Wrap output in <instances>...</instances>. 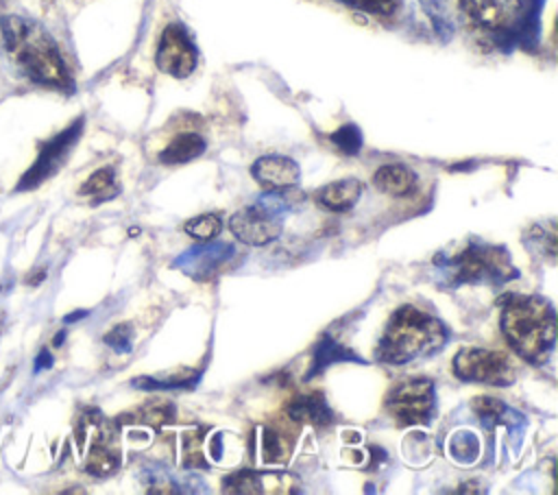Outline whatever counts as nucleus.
I'll return each mask as SVG.
<instances>
[{"mask_svg":"<svg viewBox=\"0 0 558 495\" xmlns=\"http://www.w3.org/2000/svg\"><path fill=\"white\" fill-rule=\"evenodd\" d=\"M462 11L482 28L497 33L506 28L519 11L521 0H458Z\"/></svg>","mask_w":558,"mask_h":495,"instance_id":"ddd939ff","label":"nucleus"},{"mask_svg":"<svg viewBox=\"0 0 558 495\" xmlns=\"http://www.w3.org/2000/svg\"><path fill=\"white\" fill-rule=\"evenodd\" d=\"M434 266L440 275V288H458L462 283L501 288L519 277L510 251L501 244L469 240L453 255H434Z\"/></svg>","mask_w":558,"mask_h":495,"instance_id":"20e7f679","label":"nucleus"},{"mask_svg":"<svg viewBox=\"0 0 558 495\" xmlns=\"http://www.w3.org/2000/svg\"><path fill=\"white\" fill-rule=\"evenodd\" d=\"M198 379H201V371L187 373L183 377H168V379L142 375V377H135L131 384L142 390H174V388H194L198 384Z\"/></svg>","mask_w":558,"mask_h":495,"instance_id":"393cba45","label":"nucleus"},{"mask_svg":"<svg viewBox=\"0 0 558 495\" xmlns=\"http://www.w3.org/2000/svg\"><path fill=\"white\" fill-rule=\"evenodd\" d=\"M360 196H362V183L353 177L331 181L314 194V198L320 207H325L329 212H336V214L353 209L355 203L360 201Z\"/></svg>","mask_w":558,"mask_h":495,"instance_id":"f3484780","label":"nucleus"},{"mask_svg":"<svg viewBox=\"0 0 558 495\" xmlns=\"http://www.w3.org/2000/svg\"><path fill=\"white\" fill-rule=\"evenodd\" d=\"M286 414L294 423H305L318 430L329 427L336 421V414L323 393H310V395H294L286 403Z\"/></svg>","mask_w":558,"mask_h":495,"instance_id":"4468645a","label":"nucleus"},{"mask_svg":"<svg viewBox=\"0 0 558 495\" xmlns=\"http://www.w3.org/2000/svg\"><path fill=\"white\" fill-rule=\"evenodd\" d=\"M196 61H198V50L187 28L179 22L168 24L157 44V52H155L157 68L174 79H185L194 72Z\"/></svg>","mask_w":558,"mask_h":495,"instance_id":"6e6552de","label":"nucleus"},{"mask_svg":"<svg viewBox=\"0 0 558 495\" xmlns=\"http://www.w3.org/2000/svg\"><path fill=\"white\" fill-rule=\"evenodd\" d=\"M140 421H144V423H148V425H153V427H161V425H166L168 421H172L174 419V406L172 403H168V401H150V403H146L142 410H140V416H137Z\"/></svg>","mask_w":558,"mask_h":495,"instance_id":"c85d7f7f","label":"nucleus"},{"mask_svg":"<svg viewBox=\"0 0 558 495\" xmlns=\"http://www.w3.org/2000/svg\"><path fill=\"white\" fill-rule=\"evenodd\" d=\"M229 229L242 244L264 246L281 236L283 216L262 203H255L238 209L229 218Z\"/></svg>","mask_w":558,"mask_h":495,"instance_id":"1a4fd4ad","label":"nucleus"},{"mask_svg":"<svg viewBox=\"0 0 558 495\" xmlns=\"http://www.w3.org/2000/svg\"><path fill=\"white\" fill-rule=\"evenodd\" d=\"M501 334L512 351L530 362L545 364L556 347V310L541 294L508 292L501 299Z\"/></svg>","mask_w":558,"mask_h":495,"instance_id":"f03ea898","label":"nucleus"},{"mask_svg":"<svg viewBox=\"0 0 558 495\" xmlns=\"http://www.w3.org/2000/svg\"><path fill=\"white\" fill-rule=\"evenodd\" d=\"M292 482L283 473H270V471H255V469H242L222 480V491L225 493H266V484H275L277 493H292V486H286Z\"/></svg>","mask_w":558,"mask_h":495,"instance_id":"dca6fc26","label":"nucleus"},{"mask_svg":"<svg viewBox=\"0 0 558 495\" xmlns=\"http://www.w3.org/2000/svg\"><path fill=\"white\" fill-rule=\"evenodd\" d=\"M259 458L264 464H286L290 458V438L275 427H259Z\"/></svg>","mask_w":558,"mask_h":495,"instance_id":"412c9836","label":"nucleus"},{"mask_svg":"<svg viewBox=\"0 0 558 495\" xmlns=\"http://www.w3.org/2000/svg\"><path fill=\"white\" fill-rule=\"evenodd\" d=\"M0 35L11 63L35 85L74 92L65 59L44 24L33 17L7 13L0 17Z\"/></svg>","mask_w":558,"mask_h":495,"instance_id":"f257e3e1","label":"nucleus"},{"mask_svg":"<svg viewBox=\"0 0 558 495\" xmlns=\"http://www.w3.org/2000/svg\"><path fill=\"white\" fill-rule=\"evenodd\" d=\"M329 140H331V144H333L342 155H349V157L357 155V153L362 150V144H364L362 131H360L353 122H347V124L338 126V129L329 135Z\"/></svg>","mask_w":558,"mask_h":495,"instance_id":"a878e982","label":"nucleus"},{"mask_svg":"<svg viewBox=\"0 0 558 495\" xmlns=\"http://www.w3.org/2000/svg\"><path fill=\"white\" fill-rule=\"evenodd\" d=\"M222 229V220L216 214H201L185 222V233L198 242L214 240Z\"/></svg>","mask_w":558,"mask_h":495,"instance_id":"bb28decb","label":"nucleus"},{"mask_svg":"<svg viewBox=\"0 0 558 495\" xmlns=\"http://www.w3.org/2000/svg\"><path fill=\"white\" fill-rule=\"evenodd\" d=\"M118 192H120V188H118V183H116V172H113V168H109V166H107V168H98L96 172H92V174L83 181V185H81V190H78V194L92 196L94 203L109 201V198H113Z\"/></svg>","mask_w":558,"mask_h":495,"instance_id":"5701e85b","label":"nucleus"},{"mask_svg":"<svg viewBox=\"0 0 558 495\" xmlns=\"http://www.w3.org/2000/svg\"><path fill=\"white\" fill-rule=\"evenodd\" d=\"M338 2L373 15H392L399 9L401 0H338Z\"/></svg>","mask_w":558,"mask_h":495,"instance_id":"c756f323","label":"nucleus"},{"mask_svg":"<svg viewBox=\"0 0 558 495\" xmlns=\"http://www.w3.org/2000/svg\"><path fill=\"white\" fill-rule=\"evenodd\" d=\"M83 316H87V310H81V312H74V314H68L65 318H63V323H74V321H78V318H83Z\"/></svg>","mask_w":558,"mask_h":495,"instance_id":"473e14b6","label":"nucleus"},{"mask_svg":"<svg viewBox=\"0 0 558 495\" xmlns=\"http://www.w3.org/2000/svg\"><path fill=\"white\" fill-rule=\"evenodd\" d=\"M384 408L397 425H429L436 416V386L429 377H403L390 386Z\"/></svg>","mask_w":558,"mask_h":495,"instance_id":"39448f33","label":"nucleus"},{"mask_svg":"<svg viewBox=\"0 0 558 495\" xmlns=\"http://www.w3.org/2000/svg\"><path fill=\"white\" fill-rule=\"evenodd\" d=\"M425 15L429 17L434 33L440 41H449L456 33V17H453V0H418Z\"/></svg>","mask_w":558,"mask_h":495,"instance_id":"4be33fe9","label":"nucleus"},{"mask_svg":"<svg viewBox=\"0 0 558 495\" xmlns=\"http://www.w3.org/2000/svg\"><path fill=\"white\" fill-rule=\"evenodd\" d=\"M447 340L449 329L440 318L414 305H401L386 321L375 358L381 364L401 366L442 351Z\"/></svg>","mask_w":558,"mask_h":495,"instance_id":"7ed1b4c3","label":"nucleus"},{"mask_svg":"<svg viewBox=\"0 0 558 495\" xmlns=\"http://www.w3.org/2000/svg\"><path fill=\"white\" fill-rule=\"evenodd\" d=\"M207 148V142L198 133H179L174 135L166 148L159 153V161L166 166L187 164L196 157H201Z\"/></svg>","mask_w":558,"mask_h":495,"instance_id":"aec40b11","label":"nucleus"},{"mask_svg":"<svg viewBox=\"0 0 558 495\" xmlns=\"http://www.w3.org/2000/svg\"><path fill=\"white\" fill-rule=\"evenodd\" d=\"M373 183L379 192L390 194V196H408L416 190L418 177L412 168L403 164H386L379 166L373 174Z\"/></svg>","mask_w":558,"mask_h":495,"instance_id":"a211bd4d","label":"nucleus"},{"mask_svg":"<svg viewBox=\"0 0 558 495\" xmlns=\"http://www.w3.org/2000/svg\"><path fill=\"white\" fill-rule=\"evenodd\" d=\"M449 456L460 464H473L480 456V440L469 430H458L449 438Z\"/></svg>","mask_w":558,"mask_h":495,"instance_id":"b1692460","label":"nucleus"},{"mask_svg":"<svg viewBox=\"0 0 558 495\" xmlns=\"http://www.w3.org/2000/svg\"><path fill=\"white\" fill-rule=\"evenodd\" d=\"M52 353L48 351V349H41L39 351V355H37V360H35V373H39L41 369H50L52 366Z\"/></svg>","mask_w":558,"mask_h":495,"instance_id":"2f4dec72","label":"nucleus"},{"mask_svg":"<svg viewBox=\"0 0 558 495\" xmlns=\"http://www.w3.org/2000/svg\"><path fill=\"white\" fill-rule=\"evenodd\" d=\"M451 371L462 382L488 384V386H510L517 379V366L512 360L495 349L484 347H462L458 349Z\"/></svg>","mask_w":558,"mask_h":495,"instance_id":"423d86ee","label":"nucleus"},{"mask_svg":"<svg viewBox=\"0 0 558 495\" xmlns=\"http://www.w3.org/2000/svg\"><path fill=\"white\" fill-rule=\"evenodd\" d=\"M63 338H65V331H59L57 336H54V347H61V342H63Z\"/></svg>","mask_w":558,"mask_h":495,"instance_id":"72a5a7b5","label":"nucleus"},{"mask_svg":"<svg viewBox=\"0 0 558 495\" xmlns=\"http://www.w3.org/2000/svg\"><path fill=\"white\" fill-rule=\"evenodd\" d=\"M2 9H4V0H0V11H2Z\"/></svg>","mask_w":558,"mask_h":495,"instance_id":"f704fd0d","label":"nucleus"},{"mask_svg":"<svg viewBox=\"0 0 558 495\" xmlns=\"http://www.w3.org/2000/svg\"><path fill=\"white\" fill-rule=\"evenodd\" d=\"M105 345H109L118 353H129L133 349V329L131 325H116L105 334Z\"/></svg>","mask_w":558,"mask_h":495,"instance_id":"7c9ffc66","label":"nucleus"},{"mask_svg":"<svg viewBox=\"0 0 558 495\" xmlns=\"http://www.w3.org/2000/svg\"><path fill=\"white\" fill-rule=\"evenodd\" d=\"M525 242H527V246L538 244L541 251H536V253L541 257H547L549 262H554V257H556V233H554V227H549V229H545L541 225L532 227L527 231V236H525Z\"/></svg>","mask_w":558,"mask_h":495,"instance_id":"cd10ccee","label":"nucleus"},{"mask_svg":"<svg viewBox=\"0 0 558 495\" xmlns=\"http://www.w3.org/2000/svg\"><path fill=\"white\" fill-rule=\"evenodd\" d=\"M251 174L264 190H288L299 183L301 168L286 155H264L253 161Z\"/></svg>","mask_w":558,"mask_h":495,"instance_id":"f8f14e48","label":"nucleus"},{"mask_svg":"<svg viewBox=\"0 0 558 495\" xmlns=\"http://www.w3.org/2000/svg\"><path fill=\"white\" fill-rule=\"evenodd\" d=\"M120 467V451L113 445L111 434L100 432L96 440L89 447L87 460H85V471L96 475V478H107Z\"/></svg>","mask_w":558,"mask_h":495,"instance_id":"6ab92c4d","label":"nucleus"},{"mask_svg":"<svg viewBox=\"0 0 558 495\" xmlns=\"http://www.w3.org/2000/svg\"><path fill=\"white\" fill-rule=\"evenodd\" d=\"M235 255L233 246L220 240H205L198 242L190 249H185L174 262L172 268L181 270L183 275L192 277V279H209L214 275H218L227 262Z\"/></svg>","mask_w":558,"mask_h":495,"instance_id":"9b49d317","label":"nucleus"},{"mask_svg":"<svg viewBox=\"0 0 558 495\" xmlns=\"http://www.w3.org/2000/svg\"><path fill=\"white\" fill-rule=\"evenodd\" d=\"M340 362H353V364H366L362 355H357L353 349L340 345L331 334H323L314 349H312V360H310V366L303 375L305 382H310L312 377H318L320 373H325L329 366L333 364H340Z\"/></svg>","mask_w":558,"mask_h":495,"instance_id":"2eb2a0df","label":"nucleus"},{"mask_svg":"<svg viewBox=\"0 0 558 495\" xmlns=\"http://www.w3.org/2000/svg\"><path fill=\"white\" fill-rule=\"evenodd\" d=\"M543 4H545V0H521L519 11L512 17V22L506 28L490 33L495 46L504 52H510L514 48L536 52V48L541 44Z\"/></svg>","mask_w":558,"mask_h":495,"instance_id":"9d476101","label":"nucleus"},{"mask_svg":"<svg viewBox=\"0 0 558 495\" xmlns=\"http://www.w3.org/2000/svg\"><path fill=\"white\" fill-rule=\"evenodd\" d=\"M85 120L76 118L74 122H70L63 131H59L54 137H50L37 153V159L33 161V166L22 174V179L17 181V190H33L39 183H44L48 177H52L63 161L68 159L70 150L74 148V144L78 142L81 133H83Z\"/></svg>","mask_w":558,"mask_h":495,"instance_id":"0eeeda50","label":"nucleus"}]
</instances>
